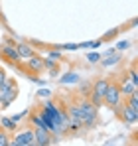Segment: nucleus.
<instances>
[{
  "instance_id": "obj_28",
  "label": "nucleus",
  "mask_w": 138,
  "mask_h": 146,
  "mask_svg": "<svg viewBox=\"0 0 138 146\" xmlns=\"http://www.w3.org/2000/svg\"><path fill=\"white\" fill-rule=\"evenodd\" d=\"M0 109H2V107H0Z\"/></svg>"
},
{
  "instance_id": "obj_6",
  "label": "nucleus",
  "mask_w": 138,
  "mask_h": 146,
  "mask_svg": "<svg viewBox=\"0 0 138 146\" xmlns=\"http://www.w3.org/2000/svg\"><path fill=\"white\" fill-rule=\"evenodd\" d=\"M8 146H36V136H34V128H24L22 132H18L14 136V140H10Z\"/></svg>"
},
{
  "instance_id": "obj_9",
  "label": "nucleus",
  "mask_w": 138,
  "mask_h": 146,
  "mask_svg": "<svg viewBox=\"0 0 138 146\" xmlns=\"http://www.w3.org/2000/svg\"><path fill=\"white\" fill-rule=\"evenodd\" d=\"M120 59H122L120 51H116L115 48H111L107 53H105V57H101V59H99V63H101L103 67H113V65H116Z\"/></svg>"
},
{
  "instance_id": "obj_11",
  "label": "nucleus",
  "mask_w": 138,
  "mask_h": 146,
  "mask_svg": "<svg viewBox=\"0 0 138 146\" xmlns=\"http://www.w3.org/2000/svg\"><path fill=\"white\" fill-rule=\"evenodd\" d=\"M16 51H18L20 59H28L36 53V48H32L30 42H16Z\"/></svg>"
},
{
  "instance_id": "obj_7",
  "label": "nucleus",
  "mask_w": 138,
  "mask_h": 146,
  "mask_svg": "<svg viewBox=\"0 0 138 146\" xmlns=\"http://www.w3.org/2000/svg\"><path fill=\"white\" fill-rule=\"evenodd\" d=\"M18 69H26V73H42L44 69H46V65H44V57L38 55V53H34L32 57L26 59V67H22V63H20Z\"/></svg>"
},
{
  "instance_id": "obj_16",
  "label": "nucleus",
  "mask_w": 138,
  "mask_h": 146,
  "mask_svg": "<svg viewBox=\"0 0 138 146\" xmlns=\"http://www.w3.org/2000/svg\"><path fill=\"white\" fill-rule=\"evenodd\" d=\"M120 34V28H115V30H111V32H107V34H103V38H101V42L105 44V42H113L116 36Z\"/></svg>"
},
{
  "instance_id": "obj_12",
  "label": "nucleus",
  "mask_w": 138,
  "mask_h": 146,
  "mask_svg": "<svg viewBox=\"0 0 138 146\" xmlns=\"http://www.w3.org/2000/svg\"><path fill=\"white\" fill-rule=\"evenodd\" d=\"M107 85H109V79H105V77H99V79H95V81L91 83V93L99 95V97H103V93H105Z\"/></svg>"
},
{
  "instance_id": "obj_21",
  "label": "nucleus",
  "mask_w": 138,
  "mask_h": 146,
  "mask_svg": "<svg viewBox=\"0 0 138 146\" xmlns=\"http://www.w3.org/2000/svg\"><path fill=\"white\" fill-rule=\"evenodd\" d=\"M99 59H101V55H99V53H87V61L93 63V65H95V63H99Z\"/></svg>"
},
{
  "instance_id": "obj_27",
  "label": "nucleus",
  "mask_w": 138,
  "mask_h": 146,
  "mask_svg": "<svg viewBox=\"0 0 138 146\" xmlns=\"http://www.w3.org/2000/svg\"><path fill=\"white\" fill-rule=\"evenodd\" d=\"M4 79H6V73H4V69H2V67H0V83H2Z\"/></svg>"
},
{
  "instance_id": "obj_5",
  "label": "nucleus",
  "mask_w": 138,
  "mask_h": 146,
  "mask_svg": "<svg viewBox=\"0 0 138 146\" xmlns=\"http://www.w3.org/2000/svg\"><path fill=\"white\" fill-rule=\"evenodd\" d=\"M113 113L118 117V121L124 122V124H128V126H132V124L138 122V113H134L132 109H128L124 101H120V103L116 105L115 109H113Z\"/></svg>"
},
{
  "instance_id": "obj_4",
  "label": "nucleus",
  "mask_w": 138,
  "mask_h": 146,
  "mask_svg": "<svg viewBox=\"0 0 138 146\" xmlns=\"http://www.w3.org/2000/svg\"><path fill=\"white\" fill-rule=\"evenodd\" d=\"M0 57H2L6 63L14 65V67H20V63H22L18 51H16V44H14L12 40H6V42L0 46Z\"/></svg>"
},
{
  "instance_id": "obj_19",
  "label": "nucleus",
  "mask_w": 138,
  "mask_h": 146,
  "mask_svg": "<svg viewBox=\"0 0 138 146\" xmlns=\"http://www.w3.org/2000/svg\"><path fill=\"white\" fill-rule=\"evenodd\" d=\"M128 79H132L134 83L138 85V73H136V63H132V67H130V71H128Z\"/></svg>"
},
{
  "instance_id": "obj_23",
  "label": "nucleus",
  "mask_w": 138,
  "mask_h": 146,
  "mask_svg": "<svg viewBox=\"0 0 138 146\" xmlns=\"http://www.w3.org/2000/svg\"><path fill=\"white\" fill-rule=\"evenodd\" d=\"M26 117H28V111H22V113H18V115H12L10 119H12L14 122H20L22 119H26Z\"/></svg>"
},
{
  "instance_id": "obj_25",
  "label": "nucleus",
  "mask_w": 138,
  "mask_h": 146,
  "mask_svg": "<svg viewBox=\"0 0 138 146\" xmlns=\"http://www.w3.org/2000/svg\"><path fill=\"white\" fill-rule=\"evenodd\" d=\"M130 48V42H126V40H124V42H118V44H116V51H122V49H128Z\"/></svg>"
},
{
  "instance_id": "obj_14",
  "label": "nucleus",
  "mask_w": 138,
  "mask_h": 146,
  "mask_svg": "<svg viewBox=\"0 0 138 146\" xmlns=\"http://www.w3.org/2000/svg\"><path fill=\"white\" fill-rule=\"evenodd\" d=\"M0 126H2L4 130H8V132H14L16 126H18V122H14L10 117H2V119H0Z\"/></svg>"
},
{
  "instance_id": "obj_1",
  "label": "nucleus",
  "mask_w": 138,
  "mask_h": 146,
  "mask_svg": "<svg viewBox=\"0 0 138 146\" xmlns=\"http://www.w3.org/2000/svg\"><path fill=\"white\" fill-rule=\"evenodd\" d=\"M77 109H79V115H81V124H83V128H93V126H97V122H99V107L97 105H93L89 97H83L81 101H77Z\"/></svg>"
},
{
  "instance_id": "obj_17",
  "label": "nucleus",
  "mask_w": 138,
  "mask_h": 146,
  "mask_svg": "<svg viewBox=\"0 0 138 146\" xmlns=\"http://www.w3.org/2000/svg\"><path fill=\"white\" fill-rule=\"evenodd\" d=\"M103 42H101V38L99 40H93V42H83V44H79V49H97L99 46H101Z\"/></svg>"
},
{
  "instance_id": "obj_22",
  "label": "nucleus",
  "mask_w": 138,
  "mask_h": 146,
  "mask_svg": "<svg viewBox=\"0 0 138 146\" xmlns=\"http://www.w3.org/2000/svg\"><path fill=\"white\" fill-rule=\"evenodd\" d=\"M79 93H81V97H89V93H91V83H85Z\"/></svg>"
},
{
  "instance_id": "obj_10",
  "label": "nucleus",
  "mask_w": 138,
  "mask_h": 146,
  "mask_svg": "<svg viewBox=\"0 0 138 146\" xmlns=\"http://www.w3.org/2000/svg\"><path fill=\"white\" fill-rule=\"evenodd\" d=\"M122 75H124V77H122V81L118 83V85H120V93H122V97H128L130 93L138 91V85L132 81V79L126 77V73H122Z\"/></svg>"
},
{
  "instance_id": "obj_18",
  "label": "nucleus",
  "mask_w": 138,
  "mask_h": 146,
  "mask_svg": "<svg viewBox=\"0 0 138 146\" xmlns=\"http://www.w3.org/2000/svg\"><path fill=\"white\" fill-rule=\"evenodd\" d=\"M10 142V134H8V130H4L2 126H0V146H8Z\"/></svg>"
},
{
  "instance_id": "obj_20",
  "label": "nucleus",
  "mask_w": 138,
  "mask_h": 146,
  "mask_svg": "<svg viewBox=\"0 0 138 146\" xmlns=\"http://www.w3.org/2000/svg\"><path fill=\"white\" fill-rule=\"evenodd\" d=\"M59 49H65V51H77V49H79V44H61Z\"/></svg>"
},
{
  "instance_id": "obj_8",
  "label": "nucleus",
  "mask_w": 138,
  "mask_h": 146,
  "mask_svg": "<svg viewBox=\"0 0 138 146\" xmlns=\"http://www.w3.org/2000/svg\"><path fill=\"white\" fill-rule=\"evenodd\" d=\"M34 136H36V146H49L51 142H55L53 134L44 126H34Z\"/></svg>"
},
{
  "instance_id": "obj_2",
  "label": "nucleus",
  "mask_w": 138,
  "mask_h": 146,
  "mask_svg": "<svg viewBox=\"0 0 138 146\" xmlns=\"http://www.w3.org/2000/svg\"><path fill=\"white\" fill-rule=\"evenodd\" d=\"M18 97V83L12 77H6L0 83V107L6 109L8 105H12Z\"/></svg>"
},
{
  "instance_id": "obj_15",
  "label": "nucleus",
  "mask_w": 138,
  "mask_h": 146,
  "mask_svg": "<svg viewBox=\"0 0 138 146\" xmlns=\"http://www.w3.org/2000/svg\"><path fill=\"white\" fill-rule=\"evenodd\" d=\"M30 122H32L34 126H44V128H46V122H44V119H42V115H40L38 109L30 113Z\"/></svg>"
},
{
  "instance_id": "obj_13",
  "label": "nucleus",
  "mask_w": 138,
  "mask_h": 146,
  "mask_svg": "<svg viewBox=\"0 0 138 146\" xmlns=\"http://www.w3.org/2000/svg\"><path fill=\"white\" fill-rule=\"evenodd\" d=\"M79 81H81V77H79V73H75V71H69V73L59 77V83L61 85H77Z\"/></svg>"
},
{
  "instance_id": "obj_3",
  "label": "nucleus",
  "mask_w": 138,
  "mask_h": 146,
  "mask_svg": "<svg viewBox=\"0 0 138 146\" xmlns=\"http://www.w3.org/2000/svg\"><path fill=\"white\" fill-rule=\"evenodd\" d=\"M120 101H122L120 85L116 83L115 79H111V81H109V85H107V89H105V93H103V105H107V107L113 111Z\"/></svg>"
},
{
  "instance_id": "obj_26",
  "label": "nucleus",
  "mask_w": 138,
  "mask_h": 146,
  "mask_svg": "<svg viewBox=\"0 0 138 146\" xmlns=\"http://www.w3.org/2000/svg\"><path fill=\"white\" fill-rule=\"evenodd\" d=\"M136 24H138V20H136V18H132V20L128 22V28H136Z\"/></svg>"
},
{
  "instance_id": "obj_24",
  "label": "nucleus",
  "mask_w": 138,
  "mask_h": 146,
  "mask_svg": "<svg viewBox=\"0 0 138 146\" xmlns=\"http://www.w3.org/2000/svg\"><path fill=\"white\" fill-rule=\"evenodd\" d=\"M38 97H40V99H49V97H51V91L44 87V89H40V91H38Z\"/></svg>"
}]
</instances>
